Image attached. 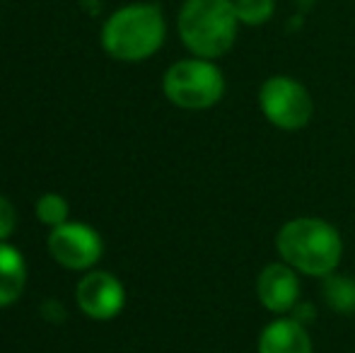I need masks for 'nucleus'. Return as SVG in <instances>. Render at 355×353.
Returning <instances> with one entry per match:
<instances>
[{
  "mask_svg": "<svg viewBox=\"0 0 355 353\" xmlns=\"http://www.w3.org/2000/svg\"><path fill=\"white\" fill-rule=\"evenodd\" d=\"M15 230V208L5 196H0V240H8Z\"/></svg>",
  "mask_w": 355,
  "mask_h": 353,
  "instance_id": "14",
  "label": "nucleus"
},
{
  "mask_svg": "<svg viewBox=\"0 0 355 353\" xmlns=\"http://www.w3.org/2000/svg\"><path fill=\"white\" fill-rule=\"evenodd\" d=\"M276 250L285 264L312 278H327L341 264V232L324 218L300 216L283 223L276 235Z\"/></svg>",
  "mask_w": 355,
  "mask_h": 353,
  "instance_id": "1",
  "label": "nucleus"
},
{
  "mask_svg": "<svg viewBox=\"0 0 355 353\" xmlns=\"http://www.w3.org/2000/svg\"><path fill=\"white\" fill-rule=\"evenodd\" d=\"M257 298L273 315H290L300 302V276L285 261L263 266L257 276Z\"/></svg>",
  "mask_w": 355,
  "mask_h": 353,
  "instance_id": "8",
  "label": "nucleus"
},
{
  "mask_svg": "<svg viewBox=\"0 0 355 353\" xmlns=\"http://www.w3.org/2000/svg\"><path fill=\"white\" fill-rule=\"evenodd\" d=\"M259 353H314L307 327L293 317H278L263 327L259 336Z\"/></svg>",
  "mask_w": 355,
  "mask_h": 353,
  "instance_id": "9",
  "label": "nucleus"
},
{
  "mask_svg": "<svg viewBox=\"0 0 355 353\" xmlns=\"http://www.w3.org/2000/svg\"><path fill=\"white\" fill-rule=\"evenodd\" d=\"M324 298L331 310L341 312V315H351L355 312V278L341 276V273H329L324 278Z\"/></svg>",
  "mask_w": 355,
  "mask_h": 353,
  "instance_id": "11",
  "label": "nucleus"
},
{
  "mask_svg": "<svg viewBox=\"0 0 355 353\" xmlns=\"http://www.w3.org/2000/svg\"><path fill=\"white\" fill-rule=\"evenodd\" d=\"M68 213H71L68 201L63 196H58V193H44L37 203L39 221L49 227H58V225H63V223H68Z\"/></svg>",
  "mask_w": 355,
  "mask_h": 353,
  "instance_id": "13",
  "label": "nucleus"
},
{
  "mask_svg": "<svg viewBox=\"0 0 355 353\" xmlns=\"http://www.w3.org/2000/svg\"><path fill=\"white\" fill-rule=\"evenodd\" d=\"M78 298L80 310L92 320H112L121 312L126 293L123 286L119 283L116 276L107 271H92L78 283Z\"/></svg>",
  "mask_w": 355,
  "mask_h": 353,
  "instance_id": "7",
  "label": "nucleus"
},
{
  "mask_svg": "<svg viewBox=\"0 0 355 353\" xmlns=\"http://www.w3.org/2000/svg\"><path fill=\"white\" fill-rule=\"evenodd\" d=\"M167 37V22L159 5L131 3L107 17L102 27V46L116 61L138 63L155 56Z\"/></svg>",
  "mask_w": 355,
  "mask_h": 353,
  "instance_id": "2",
  "label": "nucleus"
},
{
  "mask_svg": "<svg viewBox=\"0 0 355 353\" xmlns=\"http://www.w3.org/2000/svg\"><path fill=\"white\" fill-rule=\"evenodd\" d=\"M290 315H293V320H297L300 325L307 327V322H312V320H314V307L309 305V302H302V300H300L297 305L293 307V312H290Z\"/></svg>",
  "mask_w": 355,
  "mask_h": 353,
  "instance_id": "15",
  "label": "nucleus"
},
{
  "mask_svg": "<svg viewBox=\"0 0 355 353\" xmlns=\"http://www.w3.org/2000/svg\"><path fill=\"white\" fill-rule=\"evenodd\" d=\"M49 252L61 266L83 271L99 261L102 240H99L97 230L83 225V223H63L58 227H51Z\"/></svg>",
  "mask_w": 355,
  "mask_h": 353,
  "instance_id": "6",
  "label": "nucleus"
},
{
  "mask_svg": "<svg viewBox=\"0 0 355 353\" xmlns=\"http://www.w3.org/2000/svg\"><path fill=\"white\" fill-rule=\"evenodd\" d=\"M237 19L244 27H263L276 15V0H234Z\"/></svg>",
  "mask_w": 355,
  "mask_h": 353,
  "instance_id": "12",
  "label": "nucleus"
},
{
  "mask_svg": "<svg viewBox=\"0 0 355 353\" xmlns=\"http://www.w3.org/2000/svg\"><path fill=\"white\" fill-rule=\"evenodd\" d=\"M259 107L268 123L281 131H300L314 117L309 89L290 76H271L259 87Z\"/></svg>",
  "mask_w": 355,
  "mask_h": 353,
  "instance_id": "5",
  "label": "nucleus"
},
{
  "mask_svg": "<svg viewBox=\"0 0 355 353\" xmlns=\"http://www.w3.org/2000/svg\"><path fill=\"white\" fill-rule=\"evenodd\" d=\"M179 39L198 58H223L239 34L234 0H184L177 15Z\"/></svg>",
  "mask_w": 355,
  "mask_h": 353,
  "instance_id": "3",
  "label": "nucleus"
},
{
  "mask_svg": "<svg viewBox=\"0 0 355 353\" xmlns=\"http://www.w3.org/2000/svg\"><path fill=\"white\" fill-rule=\"evenodd\" d=\"M27 268L24 259L15 247L0 242V307L15 302L24 291Z\"/></svg>",
  "mask_w": 355,
  "mask_h": 353,
  "instance_id": "10",
  "label": "nucleus"
},
{
  "mask_svg": "<svg viewBox=\"0 0 355 353\" xmlns=\"http://www.w3.org/2000/svg\"><path fill=\"white\" fill-rule=\"evenodd\" d=\"M162 92L174 107L201 112L223 99L225 76L215 61L191 56L167 68L162 78Z\"/></svg>",
  "mask_w": 355,
  "mask_h": 353,
  "instance_id": "4",
  "label": "nucleus"
}]
</instances>
